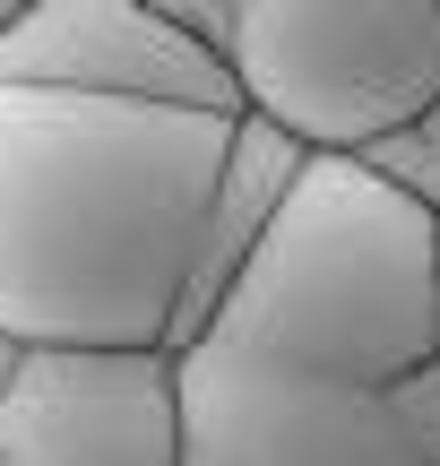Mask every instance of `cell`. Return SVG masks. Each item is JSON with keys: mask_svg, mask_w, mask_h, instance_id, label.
<instances>
[{"mask_svg": "<svg viewBox=\"0 0 440 466\" xmlns=\"http://www.w3.org/2000/svg\"><path fill=\"white\" fill-rule=\"evenodd\" d=\"M0 86L78 104H165L242 113L234 69L173 26L165 0H26L0 44Z\"/></svg>", "mask_w": 440, "mask_h": 466, "instance_id": "5", "label": "cell"}, {"mask_svg": "<svg viewBox=\"0 0 440 466\" xmlns=\"http://www.w3.org/2000/svg\"><path fill=\"white\" fill-rule=\"evenodd\" d=\"M0 466H182L173 354L35 346L0 398Z\"/></svg>", "mask_w": 440, "mask_h": 466, "instance_id": "6", "label": "cell"}, {"mask_svg": "<svg viewBox=\"0 0 440 466\" xmlns=\"http://www.w3.org/2000/svg\"><path fill=\"white\" fill-rule=\"evenodd\" d=\"M225 69L303 156L372 165L440 104V0H242Z\"/></svg>", "mask_w": 440, "mask_h": 466, "instance_id": "3", "label": "cell"}, {"mask_svg": "<svg viewBox=\"0 0 440 466\" xmlns=\"http://www.w3.org/2000/svg\"><path fill=\"white\" fill-rule=\"evenodd\" d=\"M234 121L0 86V329L26 346L182 354Z\"/></svg>", "mask_w": 440, "mask_h": 466, "instance_id": "1", "label": "cell"}, {"mask_svg": "<svg viewBox=\"0 0 440 466\" xmlns=\"http://www.w3.org/2000/svg\"><path fill=\"white\" fill-rule=\"evenodd\" d=\"M17 9H26V0H0V44H9V26H17Z\"/></svg>", "mask_w": 440, "mask_h": 466, "instance_id": "10", "label": "cell"}, {"mask_svg": "<svg viewBox=\"0 0 440 466\" xmlns=\"http://www.w3.org/2000/svg\"><path fill=\"white\" fill-rule=\"evenodd\" d=\"M303 165H311V156L294 147L285 130H268V121H251V113L234 121V147H225L216 199H207V242H199V277H190V337H207L216 302L234 294V277L251 268V250L268 242V225H276V208L294 199Z\"/></svg>", "mask_w": 440, "mask_h": 466, "instance_id": "7", "label": "cell"}, {"mask_svg": "<svg viewBox=\"0 0 440 466\" xmlns=\"http://www.w3.org/2000/svg\"><path fill=\"white\" fill-rule=\"evenodd\" d=\"M26 363H35V346H26V337H9V329H0V398L17 389V371H26Z\"/></svg>", "mask_w": 440, "mask_h": 466, "instance_id": "9", "label": "cell"}, {"mask_svg": "<svg viewBox=\"0 0 440 466\" xmlns=\"http://www.w3.org/2000/svg\"><path fill=\"white\" fill-rule=\"evenodd\" d=\"M182 380V466H440V371L397 389H345L285 363L190 337Z\"/></svg>", "mask_w": 440, "mask_h": 466, "instance_id": "4", "label": "cell"}, {"mask_svg": "<svg viewBox=\"0 0 440 466\" xmlns=\"http://www.w3.org/2000/svg\"><path fill=\"white\" fill-rule=\"evenodd\" d=\"M207 337L345 389L440 371V217L380 165L311 156Z\"/></svg>", "mask_w": 440, "mask_h": 466, "instance_id": "2", "label": "cell"}, {"mask_svg": "<svg viewBox=\"0 0 440 466\" xmlns=\"http://www.w3.org/2000/svg\"><path fill=\"white\" fill-rule=\"evenodd\" d=\"M372 165H380V173H389V182H397V190H415V199H424V208H432V217H440V104H432V113H424V121H415V130H406V138H397V147H380V156H372Z\"/></svg>", "mask_w": 440, "mask_h": 466, "instance_id": "8", "label": "cell"}]
</instances>
